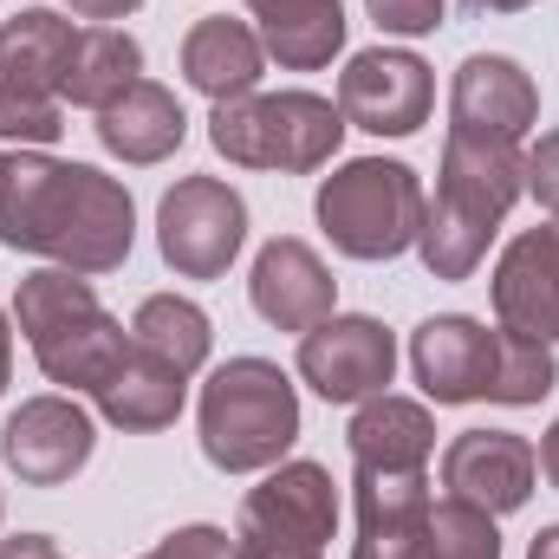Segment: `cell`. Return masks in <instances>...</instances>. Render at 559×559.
Masks as SVG:
<instances>
[{
	"label": "cell",
	"mask_w": 559,
	"mask_h": 559,
	"mask_svg": "<svg viewBox=\"0 0 559 559\" xmlns=\"http://www.w3.org/2000/svg\"><path fill=\"white\" fill-rule=\"evenodd\" d=\"M534 475H540V449L527 436H514V429H462L442 449V488L455 501L488 508L495 521L527 508Z\"/></svg>",
	"instance_id": "obj_12"
},
{
	"label": "cell",
	"mask_w": 559,
	"mask_h": 559,
	"mask_svg": "<svg viewBox=\"0 0 559 559\" xmlns=\"http://www.w3.org/2000/svg\"><path fill=\"white\" fill-rule=\"evenodd\" d=\"M195 436L209 468L222 475H267L299 442V391L274 358H228L209 371L202 404H195Z\"/></svg>",
	"instance_id": "obj_4"
},
{
	"label": "cell",
	"mask_w": 559,
	"mask_h": 559,
	"mask_svg": "<svg viewBox=\"0 0 559 559\" xmlns=\"http://www.w3.org/2000/svg\"><path fill=\"white\" fill-rule=\"evenodd\" d=\"M182 138H189V111H182V98H176L169 85H156V79H138L124 98H111V105L98 111V143H105V156H118V163H131V169H150V163L176 156Z\"/></svg>",
	"instance_id": "obj_19"
},
{
	"label": "cell",
	"mask_w": 559,
	"mask_h": 559,
	"mask_svg": "<svg viewBox=\"0 0 559 559\" xmlns=\"http://www.w3.org/2000/svg\"><path fill=\"white\" fill-rule=\"evenodd\" d=\"M0 241L66 274H118L138 248V202L92 163L13 150L0 163Z\"/></svg>",
	"instance_id": "obj_1"
},
{
	"label": "cell",
	"mask_w": 559,
	"mask_h": 559,
	"mask_svg": "<svg viewBox=\"0 0 559 559\" xmlns=\"http://www.w3.org/2000/svg\"><path fill=\"white\" fill-rule=\"evenodd\" d=\"M261 72H267V46L248 20H228V13H209L182 33V79L215 98V105H235L248 92H261Z\"/></svg>",
	"instance_id": "obj_18"
},
{
	"label": "cell",
	"mask_w": 559,
	"mask_h": 559,
	"mask_svg": "<svg viewBox=\"0 0 559 559\" xmlns=\"http://www.w3.org/2000/svg\"><path fill=\"white\" fill-rule=\"evenodd\" d=\"M248 299H254V312H261L274 332H312L319 319H332L338 280H332V267H325L299 235H274V241L254 254Z\"/></svg>",
	"instance_id": "obj_15"
},
{
	"label": "cell",
	"mask_w": 559,
	"mask_h": 559,
	"mask_svg": "<svg viewBox=\"0 0 559 559\" xmlns=\"http://www.w3.org/2000/svg\"><path fill=\"white\" fill-rule=\"evenodd\" d=\"M248 248V202L222 176H182L156 202V254L176 280H222Z\"/></svg>",
	"instance_id": "obj_7"
},
{
	"label": "cell",
	"mask_w": 559,
	"mask_h": 559,
	"mask_svg": "<svg viewBox=\"0 0 559 559\" xmlns=\"http://www.w3.org/2000/svg\"><path fill=\"white\" fill-rule=\"evenodd\" d=\"M235 559H325V547H306V540H286V534L235 521Z\"/></svg>",
	"instance_id": "obj_32"
},
{
	"label": "cell",
	"mask_w": 559,
	"mask_h": 559,
	"mask_svg": "<svg viewBox=\"0 0 559 559\" xmlns=\"http://www.w3.org/2000/svg\"><path fill=\"white\" fill-rule=\"evenodd\" d=\"M345 131L352 124L319 92H248V98L209 111V143L228 163H241V169H280V176L325 169L338 156Z\"/></svg>",
	"instance_id": "obj_6"
},
{
	"label": "cell",
	"mask_w": 559,
	"mask_h": 559,
	"mask_svg": "<svg viewBox=\"0 0 559 559\" xmlns=\"http://www.w3.org/2000/svg\"><path fill=\"white\" fill-rule=\"evenodd\" d=\"M143 79V46L124 26H79V46H72V72H66V105L79 111H105L111 98H124Z\"/></svg>",
	"instance_id": "obj_24"
},
{
	"label": "cell",
	"mask_w": 559,
	"mask_h": 559,
	"mask_svg": "<svg viewBox=\"0 0 559 559\" xmlns=\"http://www.w3.org/2000/svg\"><path fill=\"white\" fill-rule=\"evenodd\" d=\"M358 540L352 559H423L429 547V468H352Z\"/></svg>",
	"instance_id": "obj_11"
},
{
	"label": "cell",
	"mask_w": 559,
	"mask_h": 559,
	"mask_svg": "<svg viewBox=\"0 0 559 559\" xmlns=\"http://www.w3.org/2000/svg\"><path fill=\"white\" fill-rule=\"evenodd\" d=\"M7 378H13V325L0 312V391H7Z\"/></svg>",
	"instance_id": "obj_36"
},
{
	"label": "cell",
	"mask_w": 559,
	"mask_h": 559,
	"mask_svg": "<svg viewBox=\"0 0 559 559\" xmlns=\"http://www.w3.org/2000/svg\"><path fill=\"white\" fill-rule=\"evenodd\" d=\"M495 345L501 332H488L468 312H436L411 332V371H417L429 404H481L495 384Z\"/></svg>",
	"instance_id": "obj_13"
},
{
	"label": "cell",
	"mask_w": 559,
	"mask_h": 559,
	"mask_svg": "<svg viewBox=\"0 0 559 559\" xmlns=\"http://www.w3.org/2000/svg\"><path fill=\"white\" fill-rule=\"evenodd\" d=\"M98 449V423L72 391H46L26 397L7 429H0V462L26 481V488H66Z\"/></svg>",
	"instance_id": "obj_10"
},
{
	"label": "cell",
	"mask_w": 559,
	"mask_h": 559,
	"mask_svg": "<svg viewBox=\"0 0 559 559\" xmlns=\"http://www.w3.org/2000/svg\"><path fill=\"white\" fill-rule=\"evenodd\" d=\"M365 13H371L378 33H391V39H423V33L442 26L449 0H365Z\"/></svg>",
	"instance_id": "obj_29"
},
{
	"label": "cell",
	"mask_w": 559,
	"mask_h": 559,
	"mask_svg": "<svg viewBox=\"0 0 559 559\" xmlns=\"http://www.w3.org/2000/svg\"><path fill=\"white\" fill-rule=\"evenodd\" d=\"M293 371L325 397V404H365L384 397L397 378V332L371 312H332L312 332H299Z\"/></svg>",
	"instance_id": "obj_8"
},
{
	"label": "cell",
	"mask_w": 559,
	"mask_h": 559,
	"mask_svg": "<svg viewBox=\"0 0 559 559\" xmlns=\"http://www.w3.org/2000/svg\"><path fill=\"white\" fill-rule=\"evenodd\" d=\"M98 404V417L111 423V429H124V436H150V429H169V423L182 417V404H189V378L176 371V365H163V358H150L131 345V358L111 371V384L92 397Z\"/></svg>",
	"instance_id": "obj_22"
},
{
	"label": "cell",
	"mask_w": 559,
	"mask_h": 559,
	"mask_svg": "<svg viewBox=\"0 0 559 559\" xmlns=\"http://www.w3.org/2000/svg\"><path fill=\"white\" fill-rule=\"evenodd\" d=\"M423 559H501V527H495V514L475 508V501L442 495V501L429 508V547H423Z\"/></svg>",
	"instance_id": "obj_27"
},
{
	"label": "cell",
	"mask_w": 559,
	"mask_h": 559,
	"mask_svg": "<svg viewBox=\"0 0 559 559\" xmlns=\"http://www.w3.org/2000/svg\"><path fill=\"white\" fill-rule=\"evenodd\" d=\"M449 118L455 131H481V138H527L540 118V85L521 59L508 52H468L449 79Z\"/></svg>",
	"instance_id": "obj_14"
},
{
	"label": "cell",
	"mask_w": 559,
	"mask_h": 559,
	"mask_svg": "<svg viewBox=\"0 0 559 559\" xmlns=\"http://www.w3.org/2000/svg\"><path fill=\"white\" fill-rule=\"evenodd\" d=\"M468 13H521V7H534V0H462Z\"/></svg>",
	"instance_id": "obj_38"
},
{
	"label": "cell",
	"mask_w": 559,
	"mask_h": 559,
	"mask_svg": "<svg viewBox=\"0 0 559 559\" xmlns=\"http://www.w3.org/2000/svg\"><path fill=\"white\" fill-rule=\"evenodd\" d=\"M319 235L345 254V261H397L411 254L429 215L423 176L397 156H352L338 163L319 195H312Z\"/></svg>",
	"instance_id": "obj_5"
},
{
	"label": "cell",
	"mask_w": 559,
	"mask_h": 559,
	"mask_svg": "<svg viewBox=\"0 0 559 559\" xmlns=\"http://www.w3.org/2000/svg\"><path fill=\"white\" fill-rule=\"evenodd\" d=\"M547 235H554V248H559V215H554V222H547Z\"/></svg>",
	"instance_id": "obj_39"
},
{
	"label": "cell",
	"mask_w": 559,
	"mask_h": 559,
	"mask_svg": "<svg viewBox=\"0 0 559 559\" xmlns=\"http://www.w3.org/2000/svg\"><path fill=\"white\" fill-rule=\"evenodd\" d=\"M138 559H235V540L222 534V527H209V521H195V527H176V534H163L150 554Z\"/></svg>",
	"instance_id": "obj_30"
},
{
	"label": "cell",
	"mask_w": 559,
	"mask_h": 559,
	"mask_svg": "<svg viewBox=\"0 0 559 559\" xmlns=\"http://www.w3.org/2000/svg\"><path fill=\"white\" fill-rule=\"evenodd\" d=\"M13 319L33 345V365L59 384V391H85L98 397L111 384V371L131 358V332L105 312L98 286L66 267H39L13 286Z\"/></svg>",
	"instance_id": "obj_3"
},
{
	"label": "cell",
	"mask_w": 559,
	"mask_h": 559,
	"mask_svg": "<svg viewBox=\"0 0 559 559\" xmlns=\"http://www.w3.org/2000/svg\"><path fill=\"white\" fill-rule=\"evenodd\" d=\"M131 345L150 352V358H163V365H176L182 378H195L209 365V352H215V325H209V312L195 299L150 293L138 312H131Z\"/></svg>",
	"instance_id": "obj_25"
},
{
	"label": "cell",
	"mask_w": 559,
	"mask_h": 559,
	"mask_svg": "<svg viewBox=\"0 0 559 559\" xmlns=\"http://www.w3.org/2000/svg\"><path fill=\"white\" fill-rule=\"evenodd\" d=\"M332 105H338V118L352 131L417 138L423 124H429V105H436V72L423 66L417 52H404V46H371V52L345 59Z\"/></svg>",
	"instance_id": "obj_9"
},
{
	"label": "cell",
	"mask_w": 559,
	"mask_h": 559,
	"mask_svg": "<svg viewBox=\"0 0 559 559\" xmlns=\"http://www.w3.org/2000/svg\"><path fill=\"white\" fill-rule=\"evenodd\" d=\"M488 293H495L501 332L559 345V248H554L547 228H527V235H514V241L501 248Z\"/></svg>",
	"instance_id": "obj_16"
},
{
	"label": "cell",
	"mask_w": 559,
	"mask_h": 559,
	"mask_svg": "<svg viewBox=\"0 0 559 559\" xmlns=\"http://www.w3.org/2000/svg\"><path fill=\"white\" fill-rule=\"evenodd\" d=\"M241 527H267L286 540L325 547L338 534V488L319 462H274L267 481L241 495Z\"/></svg>",
	"instance_id": "obj_17"
},
{
	"label": "cell",
	"mask_w": 559,
	"mask_h": 559,
	"mask_svg": "<svg viewBox=\"0 0 559 559\" xmlns=\"http://www.w3.org/2000/svg\"><path fill=\"white\" fill-rule=\"evenodd\" d=\"M352 468H429L436 455V417L417 397H365L352 411Z\"/></svg>",
	"instance_id": "obj_21"
},
{
	"label": "cell",
	"mask_w": 559,
	"mask_h": 559,
	"mask_svg": "<svg viewBox=\"0 0 559 559\" xmlns=\"http://www.w3.org/2000/svg\"><path fill=\"white\" fill-rule=\"evenodd\" d=\"M527 559H559V527H540L534 547H527Z\"/></svg>",
	"instance_id": "obj_37"
},
{
	"label": "cell",
	"mask_w": 559,
	"mask_h": 559,
	"mask_svg": "<svg viewBox=\"0 0 559 559\" xmlns=\"http://www.w3.org/2000/svg\"><path fill=\"white\" fill-rule=\"evenodd\" d=\"M248 20L280 72H319L345 52V0H248Z\"/></svg>",
	"instance_id": "obj_20"
},
{
	"label": "cell",
	"mask_w": 559,
	"mask_h": 559,
	"mask_svg": "<svg viewBox=\"0 0 559 559\" xmlns=\"http://www.w3.org/2000/svg\"><path fill=\"white\" fill-rule=\"evenodd\" d=\"M72 46H79V26L52 7H26L0 26V79L7 85H26V92H66V72H72Z\"/></svg>",
	"instance_id": "obj_23"
},
{
	"label": "cell",
	"mask_w": 559,
	"mask_h": 559,
	"mask_svg": "<svg viewBox=\"0 0 559 559\" xmlns=\"http://www.w3.org/2000/svg\"><path fill=\"white\" fill-rule=\"evenodd\" d=\"M66 131V98L52 92H26V85H7L0 79V143H20V150H46Z\"/></svg>",
	"instance_id": "obj_28"
},
{
	"label": "cell",
	"mask_w": 559,
	"mask_h": 559,
	"mask_svg": "<svg viewBox=\"0 0 559 559\" xmlns=\"http://www.w3.org/2000/svg\"><path fill=\"white\" fill-rule=\"evenodd\" d=\"M0 559H66V554L46 534H13V540H0Z\"/></svg>",
	"instance_id": "obj_34"
},
{
	"label": "cell",
	"mask_w": 559,
	"mask_h": 559,
	"mask_svg": "<svg viewBox=\"0 0 559 559\" xmlns=\"http://www.w3.org/2000/svg\"><path fill=\"white\" fill-rule=\"evenodd\" d=\"M540 475H547V481L559 488V423L547 429V436H540Z\"/></svg>",
	"instance_id": "obj_35"
},
{
	"label": "cell",
	"mask_w": 559,
	"mask_h": 559,
	"mask_svg": "<svg viewBox=\"0 0 559 559\" xmlns=\"http://www.w3.org/2000/svg\"><path fill=\"white\" fill-rule=\"evenodd\" d=\"M527 195L521 176V143L514 138H481V131H455L442 138V169H436V202L423 215L417 254L429 280H468L481 267L488 241L501 235L508 209Z\"/></svg>",
	"instance_id": "obj_2"
},
{
	"label": "cell",
	"mask_w": 559,
	"mask_h": 559,
	"mask_svg": "<svg viewBox=\"0 0 559 559\" xmlns=\"http://www.w3.org/2000/svg\"><path fill=\"white\" fill-rule=\"evenodd\" d=\"M79 20H92V26H111V20H131L143 0H66Z\"/></svg>",
	"instance_id": "obj_33"
},
{
	"label": "cell",
	"mask_w": 559,
	"mask_h": 559,
	"mask_svg": "<svg viewBox=\"0 0 559 559\" xmlns=\"http://www.w3.org/2000/svg\"><path fill=\"white\" fill-rule=\"evenodd\" d=\"M0 514H7V501H0Z\"/></svg>",
	"instance_id": "obj_40"
},
{
	"label": "cell",
	"mask_w": 559,
	"mask_h": 559,
	"mask_svg": "<svg viewBox=\"0 0 559 559\" xmlns=\"http://www.w3.org/2000/svg\"><path fill=\"white\" fill-rule=\"evenodd\" d=\"M0 163H7V156H0Z\"/></svg>",
	"instance_id": "obj_41"
},
{
	"label": "cell",
	"mask_w": 559,
	"mask_h": 559,
	"mask_svg": "<svg viewBox=\"0 0 559 559\" xmlns=\"http://www.w3.org/2000/svg\"><path fill=\"white\" fill-rule=\"evenodd\" d=\"M521 176H527V195L559 215V131H547V138L521 156Z\"/></svg>",
	"instance_id": "obj_31"
},
{
	"label": "cell",
	"mask_w": 559,
	"mask_h": 559,
	"mask_svg": "<svg viewBox=\"0 0 559 559\" xmlns=\"http://www.w3.org/2000/svg\"><path fill=\"white\" fill-rule=\"evenodd\" d=\"M554 384H559L554 345L521 338V332H501V345H495V384H488V404L521 411V404H540Z\"/></svg>",
	"instance_id": "obj_26"
}]
</instances>
